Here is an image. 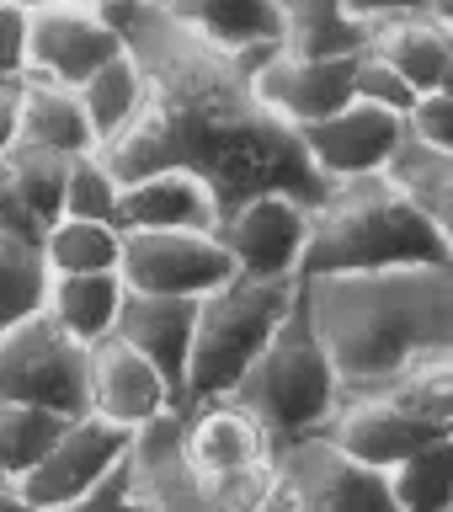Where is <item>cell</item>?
I'll list each match as a JSON object with an SVG mask.
<instances>
[{
    "label": "cell",
    "mask_w": 453,
    "mask_h": 512,
    "mask_svg": "<svg viewBox=\"0 0 453 512\" xmlns=\"http://www.w3.org/2000/svg\"><path fill=\"white\" fill-rule=\"evenodd\" d=\"M123 32L144 70V102L96 150L118 182L187 166L219 198V219L256 192H294L304 203L326 198L299 128L278 118L256 91V64L272 48H230L171 11V0H96Z\"/></svg>",
    "instance_id": "obj_1"
},
{
    "label": "cell",
    "mask_w": 453,
    "mask_h": 512,
    "mask_svg": "<svg viewBox=\"0 0 453 512\" xmlns=\"http://www.w3.org/2000/svg\"><path fill=\"white\" fill-rule=\"evenodd\" d=\"M342 395L384 390L400 368L453 352V262H411L374 272L304 278Z\"/></svg>",
    "instance_id": "obj_2"
},
{
    "label": "cell",
    "mask_w": 453,
    "mask_h": 512,
    "mask_svg": "<svg viewBox=\"0 0 453 512\" xmlns=\"http://www.w3.org/2000/svg\"><path fill=\"white\" fill-rule=\"evenodd\" d=\"M411 262H453L438 224L422 203L395 182L390 171L342 176L310 214V246H304L299 278L326 272H374V267H411Z\"/></svg>",
    "instance_id": "obj_3"
},
{
    "label": "cell",
    "mask_w": 453,
    "mask_h": 512,
    "mask_svg": "<svg viewBox=\"0 0 453 512\" xmlns=\"http://www.w3.org/2000/svg\"><path fill=\"white\" fill-rule=\"evenodd\" d=\"M230 400H240V406L272 432V448L283 438L326 427L336 416V406H342V374H336V358H331L326 336L315 326L304 278H299L294 310L283 315V326L272 331V342L256 352V363L240 374Z\"/></svg>",
    "instance_id": "obj_4"
},
{
    "label": "cell",
    "mask_w": 453,
    "mask_h": 512,
    "mask_svg": "<svg viewBox=\"0 0 453 512\" xmlns=\"http://www.w3.org/2000/svg\"><path fill=\"white\" fill-rule=\"evenodd\" d=\"M294 294L299 278H246V272H235L230 283L203 294L182 406L230 395L240 374L256 363V352L272 342V331L283 326V315L294 310Z\"/></svg>",
    "instance_id": "obj_5"
},
{
    "label": "cell",
    "mask_w": 453,
    "mask_h": 512,
    "mask_svg": "<svg viewBox=\"0 0 453 512\" xmlns=\"http://www.w3.org/2000/svg\"><path fill=\"white\" fill-rule=\"evenodd\" d=\"M278 464V491L272 507H304V512H395L390 470L363 464L352 448H342L326 427L283 438L272 448Z\"/></svg>",
    "instance_id": "obj_6"
},
{
    "label": "cell",
    "mask_w": 453,
    "mask_h": 512,
    "mask_svg": "<svg viewBox=\"0 0 453 512\" xmlns=\"http://www.w3.org/2000/svg\"><path fill=\"white\" fill-rule=\"evenodd\" d=\"M0 400L48 406L75 416L91 406L86 395V347L59 326L54 315H32L22 326L0 331Z\"/></svg>",
    "instance_id": "obj_7"
},
{
    "label": "cell",
    "mask_w": 453,
    "mask_h": 512,
    "mask_svg": "<svg viewBox=\"0 0 453 512\" xmlns=\"http://www.w3.org/2000/svg\"><path fill=\"white\" fill-rule=\"evenodd\" d=\"M128 443H134V427H123V422H107L96 411L64 416L59 438L43 448V459L27 475H16V496H22L27 512L75 507L91 491V480L128 454Z\"/></svg>",
    "instance_id": "obj_8"
},
{
    "label": "cell",
    "mask_w": 453,
    "mask_h": 512,
    "mask_svg": "<svg viewBox=\"0 0 453 512\" xmlns=\"http://www.w3.org/2000/svg\"><path fill=\"white\" fill-rule=\"evenodd\" d=\"M118 272L139 294L203 299L235 278V256L219 240V230H128Z\"/></svg>",
    "instance_id": "obj_9"
},
{
    "label": "cell",
    "mask_w": 453,
    "mask_h": 512,
    "mask_svg": "<svg viewBox=\"0 0 453 512\" xmlns=\"http://www.w3.org/2000/svg\"><path fill=\"white\" fill-rule=\"evenodd\" d=\"M310 214L315 203L294 192H256L240 208H230L214 230L235 256V272L246 278H299L304 246H310Z\"/></svg>",
    "instance_id": "obj_10"
},
{
    "label": "cell",
    "mask_w": 453,
    "mask_h": 512,
    "mask_svg": "<svg viewBox=\"0 0 453 512\" xmlns=\"http://www.w3.org/2000/svg\"><path fill=\"white\" fill-rule=\"evenodd\" d=\"M128 464H134L139 507L150 512H198L214 507V480L203 475V464L192 459L187 443V406H171L134 427L128 443Z\"/></svg>",
    "instance_id": "obj_11"
},
{
    "label": "cell",
    "mask_w": 453,
    "mask_h": 512,
    "mask_svg": "<svg viewBox=\"0 0 453 512\" xmlns=\"http://www.w3.org/2000/svg\"><path fill=\"white\" fill-rule=\"evenodd\" d=\"M118 54H123V32L102 16V6H91V0H48V6H32L27 70L54 75L64 86H80V80L96 75Z\"/></svg>",
    "instance_id": "obj_12"
},
{
    "label": "cell",
    "mask_w": 453,
    "mask_h": 512,
    "mask_svg": "<svg viewBox=\"0 0 453 512\" xmlns=\"http://www.w3.org/2000/svg\"><path fill=\"white\" fill-rule=\"evenodd\" d=\"M304 150H310L315 171L326 182H342V176H368V171H390V160L406 144V118L390 107H374L363 96H352L347 107H336L331 118L304 123L299 128Z\"/></svg>",
    "instance_id": "obj_13"
},
{
    "label": "cell",
    "mask_w": 453,
    "mask_h": 512,
    "mask_svg": "<svg viewBox=\"0 0 453 512\" xmlns=\"http://www.w3.org/2000/svg\"><path fill=\"white\" fill-rule=\"evenodd\" d=\"M86 395H91L86 411L107 416V422H123V427H144L150 416L182 406L166 374L134 342H123L118 331L86 347Z\"/></svg>",
    "instance_id": "obj_14"
},
{
    "label": "cell",
    "mask_w": 453,
    "mask_h": 512,
    "mask_svg": "<svg viewBox=\"0 0 453 512\" xmlns=\"http://www.w3.org/2000/svg\"><path fill=\"white\" fill-rule=\"evenodd\" d=\"M352 75H358V54H336V59H304L288 54V48H272V54L256 64V91L262 102L288 118L294 128L331 118L336 107H347L352 96Z\"/></svg>",
    "instance_id": "obj_15"
},
{
    "label": "cell",
    "mask_w": 453,
    "mask_h": 512,
    "mask_svg": "<svg viewBox=\"0 0 453 512\" xmlns=\"http://www.w3.org/2000/svg\"><path fill=\"white\" fill-rule=\"evenodd\" d=\"M326 432L342 448H352L363 464L395 470L400 459H411L416 448H427L432 438H443V432H453V427L422 422V416L406 411L384 390H358V395H342V406H336V416L326 422Z\"/></svg>",
    "instance_id": "obj_16"
},
{
    "label": "cell",
    "mask_w": 453,
    "mask_h": 512,
    "mask_svg": "<svg viewBox=\"0 0 453 512\" xmlns=\"http://www.w3.org/2000/svg\"><path fill=\"white\" fill-rule=\"evenodd\" d=\"M198 310H203V299H187V294H139V288H128L123 315H118V336H123V342H134L144 358L166 374L176 400L187 395Z\"/></svg>",
    "instance_id": "obj_17"
},
{
    "label": "cell",
    "mask_w": 453,
    "mask_h": 512,
    "mask_svg": "<svg viewBox=\"0 0 453 512\" xmlns=\"http://www.w3.org/2000/svg\"><path fill=\"white\" fill-rule=\"evenodd\" d=\"M219 198L198 171L166 166L139 182H123L118 192V230H214Z\"/></svg>",
    "instance_id": "obj_18"
},
{
    "label": "cell",
    "mask_w": 453,
    "mask_h": 512,
    "mask_svg": "<svg viewBox=\"0 0 453 512\" xmlns=\"http://www.w3.org/2000/svg\"><path fill=\"white\" fill-rule=\"evenodd\" d=\"M187 443H192V459L203 464L208 480L240 475V470H251V464L272 459V432L230 395L187 406Z\"/></svg>",
    "instance_id": "obj_19"
},
{
    "label": "cell",
    "mask_w": 453,
    "mask_h": 512,
    "mask_svg": "<svg viewBox=\"0 0 453 512\" xmlns=\"http://www.w3.org/2000/svg\"><path fill=\"white\" fill-rule=\"evenodd\" d=\"M374 54H384L400 75H411L416 91H438V80L453 59V27L432 11H400V16H379L374 38H368Z\"/></svg>",
    "instance_id": "obj_20"
},
{
    "label": "cell",
    "mask_w": 453,
    "mask_h": 512,
    "mask_svg": "<svg viewBox=\"0 0 453 512\" xmlns=\"http://www.w3.org/2000/svg\"><path fill=\"white\" fill-rule=\"evenodd\" d=\"M22 139L64 150V155H86L102 144L86 102H80V86H64V80L38 75V70H27L22 80Z\"/></svg>",
    "instance_id": "obj_21"
},
{
    "label": "cell",
    "mask_w": 453,
    "mask_h": 512,
    "mask_svg": "<svg viewBox=\"0 0 453 512\" xmlns=\"http://www.w3.org/2000/svg\"><path fill=\"white\" fill-rule=\"evenodd\" d=\"M123 299H128V283H123L118 267H107V272H54V283H48V315H54L80 347H91V342H102V336L118 331Z\"/></svg>",
    "instance_id": "obj_22"
},
{
    "label": "cell",
    "mask_w": 453,
    "mask_h": 512,
    "mask_svg": "<svg viewBox=\"0 0 453 512\" xmlns=\"http://www.w3.org/2000/svg\"><path fill=\"white\" fill-rule=\"evenodd\" d=\"M283 16V43L288 54L304 59H336V54H363L374 38V22L352 11V0H278Z\"/></svg>",
    "instance_id": "obj_23"
},
{
    "label": "cell",
    "mask_w": 453,
    "mask_h": 512,
    "mask_svg": "<svg viewBox=\"0 0 453 512\" xmlns=\"http://www.w3.org/2000/svg\"><path fill=\"white\" fill-rule=\"evenodd\" d=\"M171 11L230 48H278L283 43L278 0H171Z\"/></svg>",
    "instance_id": "obj_24"
},
{
    "label": "cell",
    "mask_w": 453,
    "mask_h": 512,
    "mask_svg": "<svg viewBox=\"0 0 453 512\" xmlns=\"http://www.w3.org/2000/svg\"><path fill=\"white\" fill-rule=\"evenodd\" d=\"M390 176L422 203V214L438 224L443 246L453 256V155H438V150H427V144H416L411 128H406V144H400V155L390 160Z\"/></svg>",
    "instance_id": "obj_25"
},
{
    "label": "cell",
    "mask_w": 453,
    "mask_h": 512,
    "mask_svg": "<svg viewBox=\"0 0 453 512\" xmlns=\"http://www.w3.org/2000/svg\"><path fill=\"white\" fill-rule=\"evenodd\" d=\"M48 283H54V267H48L43 246L0 235V331L43 315L48 310Z\"/></svg>",
    "instance_id": "obj_26"
},
{
    "label": "cell",
    "mask_w": 453,
    "mask_h": 512,
    "mask_svg": "<svg viewBox=\"0 0 453 512\" xmlns=\"http://www.w3.org/2000/svg\"><path fill=\"white\" fill-rule=\"evenodd\" d=\"M43 256L54 272H107V267L123 262V230L107 219L59 214L43 230Z\"/></svg>",
    "instance_id": "obj_27"
},
{
    "label": "cell",
    "mask_w": 453,
    "mask_h": 512,
    "mask_svg": "<svg viewBox=\"0 0 453 512\" xmlns=\"http://www.w3.org/2000/svg\"><path fill=\"white\" fill-rule=\"evenodd\" d=\"M395 512H453V432L416 448L390 470Z\"/></svg>",
    "instance_id": "obj_28"
},
{
    "label": "cell",
    "mask_w": 453,
    "mask_h": 512,
    "mask_svg": "<svg viewBox=\"0 0 453 512\" xmlns=\"http://www.w3.org/2000/svg\"><path fill=\"white\" fill-rule=\"evenodd\" d=\"M80 102H86V112H91L96 139H112L139 112V102H144V70H139V59L128 54V43H123L118 59H107L96 75L80 80Z\"/></svg>",
    "instance_id": "obj_29"
},
{
    "label": "cell",
    "mask_w": 453,
    "mask_h": 512,
    "mask_svg": "<svg viewBox=\"0 0 453 512\" xmlns=\"http://www.w3.org/2000/svg\"><path fill=\"white\" fill-rule=\"evenodd\" d=\"M22 187V198L32 203V214L43 224H54L64 214V187H70V160L64 150H48V144H32V139H16L11 155H0Z\"/></svg>",
    "instance_id": "obj_30"
},
{
    "label": "cell",
    "mask_w": 453,
    "mask_h": 512,
    "mask_svg": "<svg viewBox=\"0 0 453 512\" xmlns=\"http://www.w3.org/2000/svg\"><path fill=\"white\" fill-rule=\"evenodd\" d=\"M64 416L48 406H22V400H0V475L16 480L43 459V448L59 438Z\"/></svg>",
    "instance_id": "obj_31"
},
{
    "label": "cell",
    "mask_w": 453,
    "mask_h": 512,
    "mask_svg": "<svg viewBox=\"0 0 453 512\" xmlns=\"http://www.w3.org/2000/svg\"><path fill=\"white\" fill-rule=\"evenodd\" d=\"M384 395H395L406 411H416L432 427H453V352H432L416 358L411 368L384 384Z\"/></svg>",
    "instance_id": "obj_32"
},
{
    "label": "cell",
    "mask_w": 453,
    "mask_h": 512,
    "mask_svg": "<svg viewBox=\"0 0 453 512\" xmlns=\"http://www.w3.org/2000/svg\"><path fill=\"white\" fill-rule=\"evenodd\" d=\"M118 171L102 160V150H86L70 160V187H64V214L75 219H107L118 224Z\"/></svg>",
    "instance_id": "obj_33"
},
{
    "label": "cell",
    "mask_w": 453,
    "mask_h": 512,
    "mask_svg": "<svg viewBox=\"0 0 453 512\" xmlns=\"http://www.w3.org/2000/svg\"><path fill=\"white\" fill-rule=\"evenodd\" d=\"M352 91H358L363 102H374V107L400 112V118H406V112L416 107V96H422V91L411 86V75H400L384 54H374V48H363V54H358V75H352Z\"/></svg>",
    "instance_id": "obj_34"
},
{
    "label": "cell",
    "mask_w": 453,
    "mask_h": 512,
    "mask_svg": "<svg viewBox=\"0 0 453 512\" xmlns=\"http://www.w3.org/2000/svg\"><path fill=\"white\" fill-rule=\"evenodd\" d=\"M406 128H411L416 144H427V150H438V155H453V96L422 91L416 107L406 112Z\"/></svg>",
    "instance_id": "obj_35"
},
{
    "label": "cell",
    "mask_w": 453,
    "mask_h": 512,
    "mask_svg": "<svg viewBox=\"0 0 453 512\" xmlns=\"http://www.w3.org/2000/svg\"><path fill=\"white\" fill-rule=\"evenodd\" d=\"M43 230L48 224L32 214V203L22 198V187H16V176L11 166L0 160V235H11V240H32V246H43Z\"/></svg>",
    "instance_id": "obj_36"
},
{
    "label": "cell",
    "mask_w": 453,
    "mask_h": 512,
    "mask_svg": "<svg viewBox=\"0 0 453 512\" xmlns=\"http://www.w3.org/2000/svg\"><path fill=\"white\" fill-rule=\"evenodd\" d=\"M80 512H107V507H139V486H134V464H128V454L118 464H107L102 475L91 480V491L75 502Z\"/></svg>",
    "instance_id": "obj_37"
},
{
    "label": "cell",
    "mask_w": 453,
    "mask_h": 512,
    "mask_svg": "<svg viewBox=\"0 0 453 512\" xmlns=\"http://www.w3.org/2000/svg\"><path fill=\"white\" fill-rule=\"evenodd\" d=\"M27 32H32V6L0 0V75H27Z\"/></svg>",
    "instance_id": "obj_38"
},
{
    "label": "cell",
    "mask_w": 453,
    "mask_h": 512,
    "mask_svg": "<svg viewBox=\"0 0 453 512\" xmlns=\"http://www.w3.org/2000/svg\"><path fill=\"white\" fill-rule=\"evenodd\" d=\"M22 80L27 75H0V155L22 139Z\"/></svg>",
    "instance_id": "obj_39"
},
{
    "label": "cell",
    "mask_w": 453,
    "mask_h": 512,
    "mask_svg": "<svg viewBox=\"0 0 453 512\" xmlns=\"http://www.w3.org/2000/svg\"><path fill=\"white\" fill-rule=\"evenodd\" d=\"M352 11L363 22H379V16H400V11H427V0H352Z\"/></svg>",
    "instance_id": "obj_40"
},
{
    "label": "cell",
    "mask_w": 453,
    "mask_h": 512,
    "mask_svg": "<svg viewBox=\"0 0 453 512\" xmlns=\"http://www.w3.org/2000/svg\"><path fill=\"white\" fill-rule=\"evenodd\" d=\"M0 507H22V496H16V480L0 475Z\"/></svg>",
    "instance_id": "obj_41"
},
{
    "label": "cell",
    "mask_w": 453,
    "mask_h": 512,
    "mask_svg": "<svg viewBox=\"0 0 453 512\" xmlns=\"http://www.w3.org/2000/svg\"><path fill=\"white\" fill-rule=\"evenodd\" d=\"M427 11H432V16H443V22L453 27V0H427Z\"/></svg>",
    "instance_id": "obj_42"
},
{
    "label": "cell",
    "mask_w": 453,
    "mask_h": 512,
    "mask_svg": "<svg viewBox=\"0 0 453 512\" xmlns=\"http://www.w3.org/2000/svg\"><path fill=\"white\" fill-rule=\"evenodd\" d=\"M438 91H443V96H453V59H448V70H443V80H438Z\"/></svg>",
    "instance_id": "obj_43"
},
{
    "label": "cell",
    "mask_w": 453,
    "mask_h": 512,
    "mask_svg": "<svg viewBox=\"0 0 453 512\" xmlns=\"http://www.w3.org/2000/svg\"><path fill=\"white\" fill-rule=\"evenodd\" d=\"M22 6H48V0H22Z\"/></svg>",
    "instance_id": "obj_44"
},
{
    "label": "cell",
    "mask_w": 453,
    "mask_h": 512,
    "mask_svg": "<svg viewBox=\"0 0 453 512\" xmlns=\"http://www.w3.org/2000/svg\"><path fill=\"white\" fill-rule=\"evenodd\" d=\"M91 6H96V0H91Z\"/></svg>",
    "instance_id": "obj_45"
}]
</instances>
